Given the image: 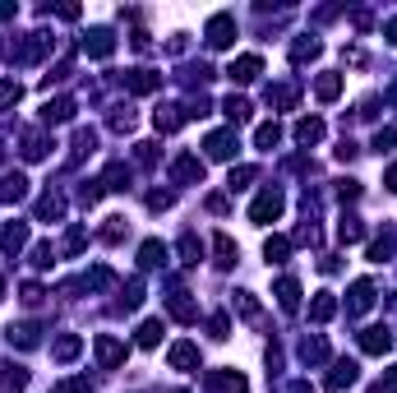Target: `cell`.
Returning a JSON list of instances; mask_svg holds the SVG:
<instances>
[{
  "mask_svg": "<svg viewBox=\"0 0 397 393\" xmlns=\"http://www.w3.org/2000/svg\"><path fill=\"white\" fill-rule=\"evenodd\" d=\"M208 157L231 162V157H236V130H217V135H208Z\"/></svg>",
  "mask_w": 397,
  "mask_h": 393,
  "instance_id": "52a82bcc",
  "label": "cell"
},
{
  "mask_svg": "<svg viewBox=\"0 0 397 393\" xmlns=\"http://www.w3.org/2000/svg\"><path fill=\"white\" fill-rule=\"evenodd\" d=\"M379 389H384V393H397V370H388V375H384V384H379Z\"/></svg>",
  "mask_w": 397,
  "mask_h": 393,
  "instance_id": "f907efd6",
  "label": "cell"
},
{
  "mask_svg": "<svg viewBox=\"0 0 397 393\" xmlns=\"http://www.w3.org/2000/svg\"><path fill=\"white\" fill-rule=\"evenodd\" d=\"M93 352H97V361L107 365H120L125 361V343H120V338H111V334H97V343H93Z\"/></svg>",
  "mask_w": 397,
  "mask_h": 393,
  "instance_id": "5b68a950",
  "label": "cell"
},
{
  "mask_svg": "<svg viewBox=\"0 0 397 393\" xmlns=\"http://www.w3.org/2000/svg\"><path fill=\"white\" fill-rule=\"evenodd\" d=\"M236 42V19L231 14H213V23H208V47H231Z\"/></svg>",
  "mask_w": 397,
  "mask_h": 393,
  "instance_id": "8992f818",
  "label": "cell"
},
{
  "mask_svg": "<svg viewBox=\"0 0 397 393\" xmlns=\"http://www.w3.org/2000/svg\"><path fill=\"white\" fill-rule=\"evenodd\" d=\"M384 33H388V42L397 47V19H388V23H384Z\"/></svg>",
  "mask_w": 397,
  "mask_h": 393,
  "instance_id": "f5cc1de1",
  "label": "cell"
},
{
  "mask_svg": "<svg viewBox=\"0 0 397 393\" xmlns=\"http://www.w3.org/2000/svg\"><path fill=\"white\" fill-rule=\"evenodd\" d=\"M388 255H393V236H379V241H369V259H374V264H384Z\"/></svg>",
  "mask_w": 397,
  "mask_h": 393,
  "instance_id": "f35d334b",
  "label": "cell"
},
{
  "mask_svg": "<svg viewBox=\"0 0 397 393\" xmlns=\"http://www.w3.org/2000/svg\"><path fill=\"white\" fill-rule=\"evenodd\" d=\"M84 51H88V56H97V60H107L111 51H116V38H111L107 28H93V33L84 38Z\"/></svg>",
  "mask_w": 397,
  "mask_h": 393,
  "instance_id": "ba28073f",
  "label": "cell"
},
{
  "mask_svg": "<svg viewBox=\"0 0 397 393\" xmlns=\"http://www.w3.org/2000/svg\"><path fill=\"white\" fill-rule=\"evenodd\" d=\"M301 356H305L310 365H319L323 356H328V343H323V338H305V343H301Z\"/></svg>",
  "mask_w": 397,
  "mask_h": 393,
  "instance_id": "f1b7e54d",
  "label": "cell"
},
{
  "mask_svg": "<svg viewBox=\"0 0 397 393\" xmlns=\"http://www.w3.org/2000/svg\"><path fill=\"white\" fill-rule=\"evenodd\" d=\"M79 347H84L79 338H60V343L51 347V356H56V361H74V356H79Z\"/></svg>",
  "mask_w": 397,
  "mask_h": 393,
  "instance_id": "836d02e7",
  "label": "cell"
},
{
  "mask_svg": "<svg viewBox=\"0 0 397 393\" xmlns=\"http://www.w3.org/2000/svg\"><path fill=\"white\" fill-rule=\"evenodd\" d=\"M171 365H176V370H199V347H194V343H176L171 347Z\"/></svg>",
  "mask_w": 397,
  "mask_h": 393,
  "instance_id": "4fadbf2b",
  "label": "cell"
},
{
  "mask_svg": "<svg viewBox=\"0 0 397 393\" xmlns=\"http://www.w3.org/2000/svg\"><path fill=\"white\" fill-rule=\"evenodd\" d=\"M338 236H342V241H360V236H365V227H360V217H342Z\"/></svg>",
  "mask_w": 397,
  "mask_h": 393,
  "instance_id": "ab89813d",
  "label": "cell"
},
{
  "mask_svg": "<svg viewBox=\"0 0 397 393\" xmlns=\"http://www.w3.org/2000/svg\"><path fill=\"white\" fill-rule=\"evenodd\" d=\"M263 74V56H236L231 60V69H226V79H231V84H254V79Z\"/></svg>",
  "mask_w": 397,
  "mask_h": 393,
  "instance_id": "7a4b0ae2",
  "label": "cell"
},
{
  "mask_svg": "<svg viewBox=\"0 0 397 393\" xmlns=\"http://www.w3.org/2000/svg\"><path fill=\"white\" fill-rule=\"evenodd\" d=\"M157 84H162V79H157L153 69H130V74H125V89L130 93H153Z\"/></svg>",
  "mask_w": 397,
  "mask_h": 393,
  "instance_id": "9a60e30c",
  "label": "cell"
},
{
  "mask_svg": "<svg viewBox=\"0 0 397 393\" xmlns=\"http://www.w3.org/2000/svg\"><path fill=\"white\" fill-rule=\"evenodd\" d=\"M277 305H282L287 314L301 305V283H296V278H282V283H277Z\"/></svg>",
  "mask_w": 397,
  "mask_h": 393,
  "instance_id": "2e32d148",
  "label": "cell"
},
{
  "mask_svg": "<svg viewBox=\"0 0 397 393\" xmlns=\"http://www.w3.org/2000/svg\"><path fill=\"white\" fill-rule=\"evenodd\" d=\"M162 343V319H148V324H139V347H157Z\"/></svg>",
  "mask_w": 397,
  "mask_h": 393,
  "instance_id": "4dcf8cb0",
  "label": "cell"
},
{
  "mask_svg": "<svg viewBox=\"0 0 397 393\" xmlns=\"http://www.w3.org/2000/svg\"><path fill=\"white\" fill-rule=\"evenodd\" d=\"M384 186H388V190H393V195H397V162H393V167H388V176H384Z\"/></svg>",
  "mask_w": 397,
  "mask_h": 393,
  "instance_id": "816d5d0a",
  "label": "cell"
},
{
  "mask_svg": "<svg viewBox=\"0 0 397 393\" xmlns=\"http://www.w3.org/2000/svg\"><path fill=\"white\" fill-rule=\"evenodd\" d=\"M180 255H185V264H199V255H204V246L194 241V232H185V236H180Z\"/></svg>",
  "mask_w": 397,
  "mask_h": 393,
  "instance_id": "8d00e7d4",
  "label": "cell"
},
{
  "mask_svg": "<svg viewBox=\"0 0 397 393\" xmlns=\"http://www.w3.org/2000/svg\"><path fill=\"white\" fill-rule=\"evenodd\" d=\"M204 389H208V393H245L250 384H245L241 370H208V375H204Z\"/></svg>",
  "mask_w": 397,
  "mask_h": 393,
  "instance_id": "6da1fadb",
  "label": "cell"
},
{
  "mask_svg": "<svg viewBox=\"0 0 397 393\" xmlns=\"http://www.w3.org/2000/svg\"><path fill=\"white\" fill-rule=\"evenodd\" d=\"M296 102V89L291 84H277V89H268V107H291Z\"/></svg>",
  "mask_w": 397,
  "mask_h": 393,
  "instance_id": "e575fe53",
  "label": "cell"
},
{
  "mask_svg": "<svg viewBox=\"0 0 397 393\" xmlns=\"http://www.w3.org/2000/svg\"><path fill=\"white\" fill-rule=\"evenodd\" d=\"M125 232H130V222H125V217H107V227H102V241H107V246H116V241H120Z\"/></svg>",
  "mask_w": 397,
  "mask_h": 393,
  "instance_id": "1f68e13d",
  "label": "cell"
},
{
  "mask_svg": "<svg viewBox=\"0 0 397 393\" xmlns=\"http://www.w3.org/2000/svg\"><path fill=\"white\" fill-rule=\"evenodd\" d=\"M134 162H139V167H153V162H157V144H134Z\"/></svg>",
  "mask_w": 397,
  "mask_h": 393,
  "instance_id": "b9f144b4",
  "label": "cell"
},
{
  "mask_svg": "<svg viewBox=\"0 0 397 393\" xmlns=\"http://www.w3.org/2000/svg\"><path fill=\"white\" fill-rule=\"evenodd\" d=\"M69 116H74V102H69V98H56V102L42 107V120H47V125H65Z\"/></svg>",
  "mask_w": 397,
  "mask_h": 393,
  "instance_id": "8fae6325",
  "label": "cell"
},
{
  "mask_svg": "<svg viewBox=\"0 0 397 393\" xmlns=\"http://www.w3.org/2000/svg\"><path fill=\"white\" fill-rule=\"evenodd\" d=\"M254 181V167H231V190H245Z\"/></svg>",
  "mask_w": 397,
  "mask_h": 393,
  "instance_id": "ee69618b",
  "label": "cell"
},
{
  "mask_svg": "<svg viewBox=\"0 0 397 393\" xmlns=\"http://www.w3.org/2000/svg\"><path fill=\"white\" fill-rule=\"evenodd\" d=\"M360 347H365L369 356H384L388 347H393V338H388V329H365V334H360Z\"/></svg>",
  "mask_w": 397,
  "mask_h": 393,
  "instance_id": "5bb4252c",
  "label": "cell"
},
{
  "mask_svg": "<svg viewBox=\"0 0 397 393\" xmlns=\"http://www.w3.org/2000/svg\"><path fill=\"white\" fill-rule=\"evenodd\" d=\"M23 157H28V162L47 157V139H42V135H28V139H23Z\"/></svg>",
  "mask_w": 397,
  "mask_h": 393,
  "instance_id": "74e56055",
  "label": "cell"
},
{
  "mask_svg": "<svg viewBox=\"0 0 397 393\" xmlns=\"http://www.w3.org/2000/svg\"><path fill=\"white\" fill-rule=\"evenodd\" d=\"M333 314H338V301H333V292H319V296L310 301V319H314V324H328Z\"/></svg>",
  "mask_w": 397,
  "mask_h": 393,
  "instance_id": "7c38bea8",
  "label": "cell"
},
{
  "mask_svg": "<svg viewBox=\"0 0 397 393\" xmlns=\"http://www.w3.org/2000/svg\"><path fill=\"white\" fill-rule=\"evenodd\" d=\"M171 314H176V319H180V324H194V319H199V310H194V301H190V296H171Z\"/></svg>",
  "mask_w": 397,
  "mask_h": 393,
  "instance_id": "7402d4cb",
  "label": "cell"
},
{
  "mask_svg": "<svg viewBox=\"0 0 397 393\" xmlns=\"http://www.w3.org/2000/svg\"><path fill=\"white\" fill-rule=\"evenodd\" d=\"M162 259H166V246H162V241H144V250H139V264H144V268H157Z\"/></svg>",
  "mask_w": 397,
  "mask_h": 393,
  "instance_id": "603a6c76",
  "label": "cell"
},
{
  "mask_svg": "<svg viewBox=\"0 0 397 393\" xmlns=\"http://www.w3.org/2000/svg\"><path fill=\"white\" fill-rule=\"evenodd\" d=\"M51 259H56V250H51L47 241H42V246H33V264H38V268H51Z\"/></svg>",
  "mask_w": 397,
  "mask_h": 393,
  "instance_id": "7bdbcfd3",
  "label": "cell"
},
{
  "mask_svg": "<svg viewBox=\"0 0 397 393\" xmlns=\"http://www.w3.org/2000/svg\"><path fill=\"white\" fill-rule=\"evenodd\" d=\"M369 305H374V283H369V278H360V283L351 287V301H347V314H365Z\"/></svg>",
  "mask_w": 397,
  "mask_h": 393,
  "instance_id": "9c48e42d",
  "label": "cell"
},
{
  "mask_svg": "<svg viewBox=\"0 0 397 393\" xmlns=\"http://www.w3.org/2000/svg\"><path fill=\"white\" fill-rule=\"evenodd\" d=\"M282 213V195L277 190H263L259 199H254V208H250V222H259V227H268L272 217Z\"/></svg>",
  "mask_w": 397,
  "mask_h": 393,
  "instance_id": "277c9868",
  "label": "cell"
},
{
  "mask_svg": "<svg viewBox=\"0 0 397 393\" xmlns=\"http://www.w3.org/2000/svg\"><path fill=\"white\" fill-rule=\"evenodd\" d=\"M153 125L162 130V135H171V130H180V125H185V107H162V111H157V116H153Z\"/></svg>",
  "mask_w": 397,
  "mask_h": 393,
  "instance_id": "d6986e66",
  "label": "cell"
},
{
  "mask_svg": "<svg viewBox=\"0 0 397 393\" xmlns=\"http://www.w3.org/2000/svg\"><path fill=\"white\" fill-rule=\"evenodd\" d=\"M139 301H144V283H139V278H134V283L125 287V296H120V305H125V310H134Z\"/></svg>",
  "mask_w": 397,
  "mask_h": 393,
  "instance_id": "60d3db41",
  "label": "cell"
},
{
  "mask_svg": "<svg viewBox=\"0 0 397 393\" xmlns=\"http://www.w3.org/2000/svg\"><path fill=\"white\" fill-rule=\"evenodd\" d=\"M314 56H319V42H314V38L291 42V60H296V65H305V60H314Z\"/></svg>",
  "mask_w": 397,
  "mask_h": 393,
  "instance_id": "484cf974",
  "label": "cell"
},
{
  "mask_svg": "<svg viewBox=\"0 0 397 393\" xmlns=\"http://www.w3.org/2000/svg\"><path fill=\"white\" fill-rule=\"evenodd\" d=\"M60 213H65V199H60V195H42L38 217H60Z\"/></svg>",
  "mask_w": 397,
  "mask_h": 393,
  "instance_id": "d590c367",
  "label": "cell"
},
{
  "mask_svg": "<svg viewBox=\"0 0 397 393\" xmlns=\"http://www.w3.org/2000/svg\"><path fill=\"white\" fill-rule=\"evenodd\" d=\"M23 195H28V181H23L19 171H14V176H5V181H0V199H5V204H19Z\"/></svg>",
  "mask_w": 397,
  "mask_h": 393,
  "instance_id": "ac0fdd59",
  "label": "cell"
},
{
  "mask_svg": "<svg viewBox=\"0 0 397 393\" xmlns=\"http://www.w3.org/2000/svg\"><path fill=\"white\" fill-rule=\"evenodd\" d=\"M351 384H356V361H338L328 375V389L338 393V389H351Z\"/></svg>",
  "mask_w": 397,
  "mask_h": 393,
  "instance_id": "e0dca14e",
  "label": "cell"
},
{
  "mask_svg": "<svg viewBox=\"0 0 397 393\" xmlns=\"http://www.w3.org/2000/svg\"><path fill=\"white\" fill-rule=\"evenodd\" d=\"M296 139H301V144H319V139H323V120H314V116L296 120Z\"/></svg>",
  "mask_w": 397,
  "mask_h": 393,
  "instance_id": "ffe728a7",
  "label": "cell"
},
{
  "mask_svg": "<svg viewBox=\"0 0 397 393\" xmlns=\"http://www.w3.org/2000/svg\"><path fill=\"white\" fill-rule=\"evenodd\" d=\"M10 347H38V329H33V324H19V329H14L10 324Z\"/></svg>",
  "mask_w": 397,
  "mask_h": 393,
  "instance_id": "f546056e",
  "label": "cell"
},
{
  "mask_svg": "<svg viewBox=\"0 0 397 393\" xmlns=\"http://www.w3.org/2000/svg\"><path fill=\"white\" fill-rule=\"evenodd\" d=\"M393 144H397V130H393V125L374 135V148H379V153H384V148H393Z\"/></svg>",
  "mask_w": 397,
  "mask_h": 393,
  "instance_id": "bcb514c9",
  "label": "cell"
},
{
  "mask_svg": "<svg viewBox=\"0 0 397 393\" xmlns=\"http://www.w3.org/2000/svg\"><path fill=\"white\" fill-rule=\"evenodd\" d=\"M222 111H226V120H231V125H241V120H250V102H245V98H236V93H231V98L222 102Z\"/></svg>",
  "mask_w": 397,
  "mask_h": 393,
  "instance_id": "cb8c5ba5",
  "label": "cell"
},
{
  "mask_svg": "<svg viewBox=\"0 0 397 393\" xmlns=\"http://www.w3.org/2000/svg\"><path fill=\"white\" fill-rule=\"evenodd\" d=\"M263 255H268V264H287V255H291V241H287V236H268Z\"/></svg>",
  "mask_w": 397,
  "mask_h": 393,
  "instance_id": "44dd1931",
  "label": "cell"
},
{
  "mask_svg": "<svg viewBox=\"0 0 397 393\" xmlns=\"http://www.w3.org/2000/svg\"><path fill=\"white\" fill-rule=\"evenodd\" d=\"M10 102H19V84H0V111L10 107Z\"/></svg>",
  "mask_w": 397,
  "mask_h": 393,
  "instance_id": "7dc6e473",
  "label": "cell"
},
{
  "mask_svg": "<svg viewBox=\"0 0 397 393\" xmlns=\"http://www.w3.org/2000/svg\"><path fill=\"white\" fill-rule=\"evenodd\" d=\"M0 301H5V283H0Z\"/></svg>",
  "mask_w": 397,
  "mask_h": 393,
  "instance_id": "11a10c76",
  "label": "cell"
},
{
  "mask_svg": "<svg viewBox=\"0 0 397 393\" xmlns=\"http://www.w3.org/2000/svg\"><path fill=\"white\" fill-rule=\"evenodd\" d=\"M236 310H241L250 324H259V301H254L250 292H236Z\"/></svg>",
  "mask_w": 397,
  "mask_h": 393,
  "instance_id": "d6a6232c",
  "label": "cell"
},
{
  "mask_svg": "<svg viewBox=\"0 0 397 393\" xmlns=\"http://www.w3.org/2000/svg\"><path fill=\"white\" fill-rule=\"evenodd\" d=\"M171 181H180V186H204V162L199 157H176L171 162Z\"/></svg>",
  "mask_w": 397,
  "mask_h": 393,
  "instance_id": "3957f363",
  "label": "cell"
},
{
  "mask_svg": "<svg viewBox=\"0 0 397 393\" xmlns=\"http://www.w3.org/2000/svg\"><path fill=\"white\" fill-rule=\"evenodd\" d=\"M277 139H282V125H277V120H263V125L254 130V144H259V148H272Z\"/></svg>",
  "mask_w": 397,
  "mask_h": 393,
  "instance_id": "83f0119b",
  "label": "cell"
},
{
  "mask_svg": "<svg viewBox=\"0 0 397 393\" xmlns=\"http://www.w3.org/2000/svg\"><path fill=\"white\" fill-rule=\"evenodd\" d=\"M0 246H5V255H19V250L28 246V227H23V222L5 227V232H0Z\"/></svg>",
  "mask_w": 397,
  "mask_h": 393,
  "instance_id": "30bf717a",
  "label": "cell"
},
{
  "mask_svg": "<svg viewBox=\"0 0 397 393\" xmlns=\"http://www.w3.org/2000/svg\"><path fill=\"white\" fill-rule=\"evenodd\" d=\"M226 329H231V324H226V314H213V319H208V334H213V338H226Z\"/></svg>",
  "mask_w": 397,
  "mask_h": 393,
  "instance_id": "c3c4849f",
  "label": "cell"
},
{
  "mask_svg": "<svg viewBox=\"0 0 397 393\" xmlns=\"http://www.w3.org/2000/svg\"><path fill=\"white\" fill-rule=\"evenodd\" d=\"M51 393H93V389H88V380H60Z\"/></svg>",
  "mask_w": 397,
  "mask_h": 393,
  "instance_id": "f6af8a7d",
  "label": "cell"
},
{
  "mask_svg": "<svg viewBox=\"0 0 397 393\" xmlns=\"http://www.w3.org/2000/svg\"><path fill=\"white\" fill-rule=\"evenodd\" d=\"M314 93H319V102H333L342 93V74H319V84H314Z\"/></svg>",
  "mask_w": 397,
  "mask_h": 393,
  "instance_id": "d4e9b609",
  "label": "cell"
},
{
  "mask_svg": "<svg viewBox=\"0 0 397 393\" xmlns=\"http://www.w3.org/2000/svg\"><path fill=\"white\" fill-rule=\"evenodd\" d=\"M0 19H14V5H0Z\"/></svg>",
  "mask_w": 397,
  "mask_h": 393,
  "instance_id": "db71d44e",
  "label": "cell"
},
{
  "mask_svg": "<svg viewBox=\"0 0 397 393\" xmlns=\"http://www.w3.org/2000/svg\"><path fill=\"white\" fill-rule=\"evenodd\" d=\"M38 301H42V287L28 283V287H23V305H38Z\"/></svg>",
  "mask_w": 397,
  "mask_h": 393,
  "instance_id": "681fc988",
  "label": "cell"
},
{
  "mask_svg": "<svg viewBox=\"0 0 397 393\" xmlns=\"http://www.w3.org/2000/svg\"><path fill=\"white\" fill-rule=\"evenodd\" d=\"M213 250H217V264H222V268H231L236 255H241V250L231 246V236H213Z\"/></svg>",
  "mask_w": 397,
  "mask_h": 393,
  "instance_id": "4316f807",
  "label": "cell"
}]
</instances>
